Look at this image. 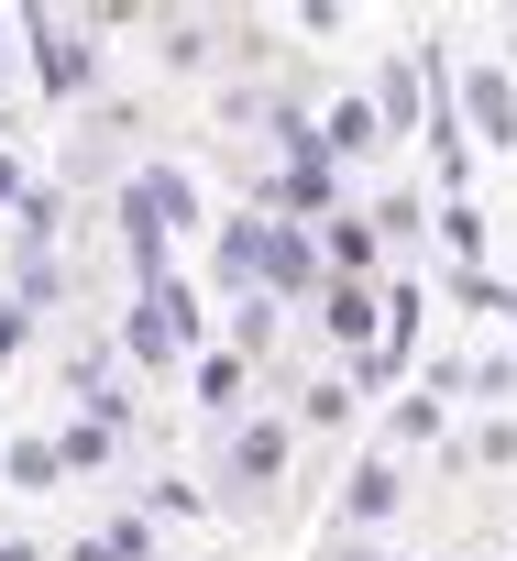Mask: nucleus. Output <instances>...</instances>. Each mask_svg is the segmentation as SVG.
Here are the masks:
<instances>
[{"label": "nucleus", "mask_w": 517, "mask_h": 561, "mask_svg": "<svg viewBox=\"0 0 517 561\" xmlns=\"http://www.w3.org/2000/svg\"><path fill=\"white\" fill-rule=\"evenodd\" d=\"M287 451H298V430H287L276 408H265V419H242L231 451H220V495H231V506H265V495L287 484Z\"/></svg>", "instance_id": "1"}, {"label": "nucleus", "mask_w": 517, "mask_h": 561, "mask_svg": "<svg viewBox=\"0 0 517 561\" xmlns=\"http://www.w3.org/2000/svg\"><path fill=\"white\" fill-rule=\"evenodd\" d=\"M253 287L265 298H320L331 275H320V242L298 231V220H265V242H253Z\"/></svg>", "instance_id": "2"}, {"label": "nucleus", "mask_w": 517, "mask_h": 561, "mask_svg": "<svg viewBox=\"0 0 517 561\" xmlns=\"http://www.w3.org/2000/svg\"><path fill=\"white\" fill-rule=\"evenodd\" d=\"M462 100H473L462 144H517V89H506V67H473V78H462Z\"/></svg>", "instance_id": "3"}, {"label": "nucleus", "mask_w": 517, "mask_h": 561, "mask_svg": "<svg viewBox=\"0 0 517 561\" xmlns=\"http://www.w3.org/2000/svg\"><path fill=\"white\" fill-rule=\"evenodd\" d=\"M397 506H407V473H397V462H353V473H342V517H353V528H386Z\"/></svg>", "instance_id": "4"}, {"label": "nucleus", "mask_w": 517, "mask_h": 561, "mask_svg": "<svg viewBox=\"0 0 517 561\" xmlns=\"http://www.w3.org/2000/svg\"><path fill=\"white\" fill-rule=\"evenodd\" d=\"M375 320H386L375 287H320V331H331L342 353H375Z\"/></svg>", "instance_id": "5"}, {"label": "nucleus", "mask_w": 517, "mask_h": 561, "mask_svg": "<svg viewBox=\"0 0 517 561\" xmlns=\"http://www.w3.org/2000/svg\"><path fill=\"white\" fill-rule=\"evenodd\" d=\"M242 397H253V364H242V353H209V364H198V408H209V419H231Z\"/></svg>", "instance_id": "6"}, {"label": "nucleus", "mask_w": 517, "mask_h": 561, "mask_svg": "<svg viewBox=\"0 0 517 561\" xmlns=\"http://www.w3.org/2000/svg\"><path fill=\"white\" fill-rule=\"evenodd\" d=\"M375 144H386L375 100H342V111H331V133H320V154H375Z\"/></svg>", "instance_id": "7"}, {"label": "nucleus", "mask_w": 517, "mask_h": 561, "mask_svg": "<svg viewBox=\"0 0 517 561\" xmlns=\"http://www.w3.org/2000/svg\"><path fill=\"white\" fill-rule=\"evenodd\" d=\"M440 242L462 253V275H484V209H473V198H451V209H440Z\"/></svg>", "instance_id": "8"}, {"label": "nucleus", "mask_w": 517, "mask_h": 561, "mask_svg": "<svg viewBox=\"0 0 517 561\" xmlns=\"http://www.w3.org/2000/svg\"><path fill=\"white\" fill-rule=\"evenodd\" d=\"M397 440L418 451V440H440V386H418V397H397Z\"/></svg>", "instance_id": "9"}, {"label": "nucleus", "mask_w": 517, "mask_h": 561, "mask_svg": "<svg viewBox=\"0 0 517 561\" xmlns=\"http://www.w3.org/2000/svg\"><path fill=\"white\" fill-rule=\"evenodd\" d=\"M462 386H473V397H517V364H506V353H484V364H462Z\"/></svg>", "instance_id": "10"}, {"label": "nucleus", "mask_w": 517, "mask_h": 561, "mask_svg": "<svg viewBox=\"0 0 517 561\" xmlns=\"http://www.w3.org/2000/svg\"><path fill=\"white\" fill-rule=\"evenodd\" d=\"M342 408H353V386H309V397H298V419H309V430H342Z\"/></svg>", "instance_id": "11"}, {"label": "nucleus", "mask_w": 517, "mask_h": 561, "mask_svg": "<svg viewBox=\"0 0 517 561\" xmlns=\"http://www.w3.org/2000/svg\"><path fill=\"white\" fill-rule=\"evenodd\" d=\"M78 561H143V528H133V517H122V528H111V539H89V550H78Z\"/></svg>", "instance_id": "12"}, {"label": "nucleus", "mask_w": 517, "mask_h": 561, "mask_svg": "<svg viewBox=\"0 0 517 561\" xmlns=\"http://www.w3.org/2000/svg\"><path fill=\"white\" fill-rule=\"evenodd\" d=\"M473 462H517V430H506V419H495V430H484V440H473Z\"/></svg>", "instance_id": "13"}, {"label": "nucleus", "mask_w": 517, "mask_h": 561, "mask_svg": "<svg viewBox=\"0 0 517 561\" xmlns=\"http://www.w3.org/2000/svg\"><path fill=\"white\" fill-rule=\"evenodd\" d=\"M23 353V309H0V364H12Z\"/></svg>", "instance_id": "14"}, {"label": "nucleus", "mask_w": 517, "mask_h": 561, "mask_svg": "<svg viewBox=\"0 0 517 561\" xmlns=\"http://www.w3.org/2000/svg\"><path fill=\"white\" fill-rule=\"evenodd\" d=\"M342 561H386V550H364V539H353V550H342Z\"/></svg>", "instance_id": "15"}, {"label": "nucleus", "mask_w": 517, "mask_h": 561, "mask_svg": "<svg viewBox=\"0 0 517 561\" xmlns=\"http://www.w3.org/2000/svg\"><path fill=\"white\" fill-rule=\"evenodd\" d=\"M0 561H34V550H23V539H12V550H0Z\"/></svg>", "instance_id": "16"}]
</instances>
